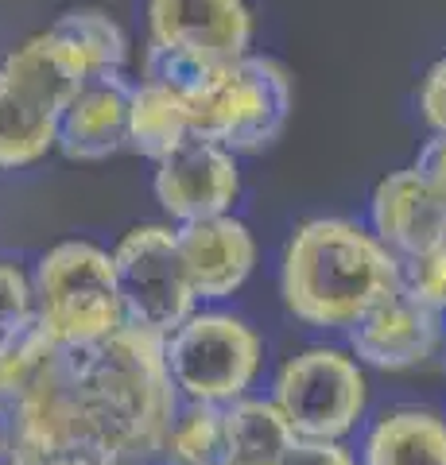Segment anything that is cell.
<instances>
[{
  "instance_id": "cell-18",
  "label": "cell",
  "mask_w": 446,
  "mask_h": 465,
  "mask_svg": "<svg viewBox=\"0 0 446 465\" xmlns=\"http://www.w3.org/2000/svg\"><path fill=\"white\" fill-rule=\"evenodd\" d=\"M186 136H191L186 94L160 78H136L133 101H128V152H136L148 163H160Z\"/></svg>"
},
{
  "instance_id": "cell-1",
  "label": "cell",
  "mask_w": 446,
  "mask_h": 465,
  "mask_svg": "<svg viewBox=\"0 0 446 465\" xmlns=\"http://www.w3.org/2000/svg\"><path fill=\"white\" fill-rule=\"evenodd\" d=\"M400 287V260L350 217H311L280 260V299L311 330H350Z\"/></svg>"
},
{
  "instance_id": "cell-5",
  "label": "cell",
  "mask_w": 446,
  "mask_h": 465,
  "mask_svg": "<svg viewBox=\"0 0 446 465\" xmlns=\"http://www.w3.org/2000/svg\"><path fill=\"white\" fill-rule=\"evenodd\" d=\"M186 94L191 136L210 140L233 155L272 148L295 109V78L280 58L249 51L229 66L210 70Z\"/></svg>"
},
{
  "instance_id": "cell-4",
  "label": "cell",
  "mask_w": 446,
  "mask_h": 465,
  "mask_svg": "<svg viewBox=\"0 0 446 465\" xmlns=\"http://www.w3.org/2000/svg\"><path fill=\"white\" fill-rule=\"evenodd\" d=\"M85 70L47 27L0 58V174L43 163L59 143V121Z\"/></svg>"
},
{
  "instance_id": "cell-9",
  "label": "cell",
  "mask_w": 446,
  "mask_h": 465,
  "mask_svg": "<svg viewBox=\"0 0 446 465\" xmlns=\"http://www.w3.org/2000/svg\"><path fill=\"white\" fill-rule=\"evenodd\" d=\"M268 400L295 439L345 442L369 411V376L350 349L311 345L280 365Z\"/></svg>"
},
{
  "instance_id": "cell-7",
  "label": "cell",
  "mask_w": 446,
  "mask_h": 465,
  "mask_svg": "<svg viewBox=\"0 0 446 465\" xmlns=\"http://www.w3.org/2000/svg\"><path fill=\"white\" fill-rule=\"evenodd\" d=\"M249 0H148V51L144 74L191 90L210 70L253 51Z\"/></svg>"
},
{
  "instance_id": "cell-25",
  "label": "cell",
  "mask_w": 446,
  "mask_h": 465,
  "mask_svg": "<svg viewBox=\"0 0 446 465\" xmlns=\"http://www.w3.org/2000/svg\"><path fill=\"white\" fill-rule=\"evenodd\" d=\"M411 171L446 202V136H427V143L415 155Z\"/></svg>"
},
{
  "instance_id": "cell-23",
  "label": "cell",
  "mask_w": 446,
  "mask_h": 465,
  "mask_svg": "<svg viewBox=\"0 0 446 465\" xmlns=\"http://www.w3.org/2000/svg\"><path fill=\"white\" fill-rule=\"evenodd\" d=\"M420 116L431 128V136H446V54L427 70L420 85Z\"/></svg>"
},
{
  "instance_id": "cell-10",
  "label": "cell",
  "mask_w": 446,
  "mask_h": 465,
  "mask_svg": "<svg viewBox=\"0 0 446 465\" xmlns=\"http://www.w3.org/2000/svg\"><path fill=\"white\" fill-rule=\"evenodd\" d=\"M109 256L128 326L167 338L198 311V299L175 249V225L148 222L128 229Z\"/></svg>"
},
{
  "instance_id": "cell-6",
  "label": "cell",
  "mask_w": 446,
  "mask_h": 465,
  "mask_svg": "<svg viewBox=\"0 0 446 465\" xmlns=\"http://www.w3.org/2000/svg\"><path fill=\"white\" fill-rule=\"evenodd\" d=\"M35 326L63 349H90L124 330L113 256L94 241H63L32 268Z\"/></svg>"
},
{
  "instance_id": "cell-21",
  "label": "cell",
  "mask_w": 446,
  "mask_h": 465,
  "mask_svg": "<svg viewBox=\"0 0 446 465\" xmlns=\"http://www.w3.org/2000/svg\"><path fill=\"white\" fill-rule=\"evenodd\" d=\"M400 268H404V291L408 295H415L435 314L446 318V232L423 256H415Z\"/></svg>"
},
{
  "instance_id": "cell-26",
  "label": "cell",
  "mask_w": 446,
  "mask_h": 465,
  "mask_svg": "<svg viewBox=\"0 0 446 465\" xmlns=\"http://www.w3.org/2000/svg\"><path fill=\"white\" fill-rule=\"evenodd\" d=\"M20 465H117L102 454H70V458H51V461H20Z\"/></svg>"
},
{
  "instance_id": "cell-15",
  "label": "cell",
  "mask_w": 446,
  "mask_h": 465,
  "mask_svg": "<svg viewBox=\"0 0 446 465\" xmlns=\"http://www.w3.org/2000/svg\"><path fill=\"white\" fill-rule=\"evenodd\" d=\"M133 82L128 74H102L82 82V90L70 97L59 121V143L74 163H102L128 148V101H133Z\"/></svg>"
},
{
  "instance_id": "cell-19",
  "label": "cell",
  "mask_w": 446,
  "mask_h": 465,
  "mask_svg": "<svg viewBox=\"0 0 446 465\" xmlns=\"http://www.w3.org/2000/svg\"><path fill=\"white\" fill-rule=\"evenodd\" d=\"M47 32L78 58L85 78L128 74L133 43H128V32L105 8H66L63 16H55Z\"/></svg>"
},
{
  "instance_id": "cell-2",
  "label": "cell",
  "mask_w": 446,
  "mask_h": 465,
  "mask_svg": "<svg viewBox=\"0 0 446 465\" xmlns=\"http://www.w3.org/2000/svg\"><path fill=\"white\" fill-rule=\"evenodd\" d=\"M0 446L20 461L102 454L82 391L78 349L55 345L35 322L0 341Z\"/></svg>"
},
{
  "instance_id": "cell-3",
  "label": "cell",
  "mask_w": 446,
  "mask_h": 465,
  "mask_svg": "<svg viewBox=\"0 0 446 465\" xmlns=\"http://www.w3.org/2000/svg\"><path fill=\"white\" fill-rule=\"evenodd\" d=\"M78 365L97 450L117 465H152L183 403L167 376L164 338L124 326L78 349Z\"/></svg>"
},
{
  "instance_id": "cell-16",
  "label": "cell",
  "mask_w": 446,
  "mask_h": 465,
  "mask_svg": "<svg viewBox=\"0 0 446 465\" xmlns=\"http://www.w3.org/2000/svg\"><path fill=\"white\" fill-rule=\"evenodd\" d=\"M357 465H446V419L427 407H396L369 427Z\"/></svg>"
},
{
  "instance_id": "cell-20",
  "label": "cell",
  "mask_w": 446,
  "mask_h": 465,
  "mask_svg": "<svg viewBox=\"0 0 446 465\" xmlns=\"http://www.w3.org/2000/svg\"><path fill=\"white\" fill-rule=\"evenodd\" d=\"M152 465H222V407L179 403Z\"/></svg>"
},
{
  "instance_id": "cell-8",
  "label": "cell",
  "mask_w": 446,
  "mask_h": 465,
  "mask_svg": "<svg viewBox=\"0 0 446 465\" xmlns=\"http://www.w3.org/2000/svg\"><path fill=\"white\" fill-rule=\"evenodd\" d=\"M164 361L183 403L225 407L253 396L264 365V338L233 311L198 307L164 338Z\"/></svg>"
},
{
  "instance_id": "cell-14",
  "label": "cell",
  "mask_w": 446,
  "mask_h": 465,
  "mask_svg": "<svg viewBox=\"0 0 446 465\" xmlns=\"http://www.w3.org/2000/svg\"><path fill=\"white\" fill-rule=\"evenodd\" d=\"M369 232L400 264H408L446 232V202L411 167L392 171L372 186Z\"/></svg>"
},
{
  "instance_id": "cell-13",
  "label": "cell",
  "mask_w": 446,
  "mask_h": 465,
  "mask_svg": "<svg viewBox=\"0 0 446 465\" xmlns=\"http://www.w3.org/2000/svg\"><path fill=\"white\" fill-rule=\"evenodd\" d=\"M175 249L198 307L233 299L256 268V237L233 213L175 225Z\"/></svg>"
},
{
  "instance_id": "cell-12",
  "label": "cell",
  "mask_w": 446,
  "mask_h": 465,
  "mask_svg": "<svg viewBox=\"0 0 446 465\" xmlns=\"http://www.w3.org/2000/svg\"><path fill=\"white\" fill-rule=\"evenodd\" d=\"M442 322H446L442 314H435L427 302H420L400 287L396 295L377 302L357 326L345 330V338H350L345 349L362 369L408 372L427 365L442 349V333H446Z\"/></svg>"
},
{
  "instance_id": "cell-24",
  "label": "cell",
  "mask_w": 446,
  "mask_h": 465,
  "mask_svg": "<svg viewBox=\"0 0 446 465\" xmlns=\"http://www.w3.org/2000/svg\"><path fill=\"white\" fill-rule=\"evenodd\" d=\"M283 465H357V454L345 442H314V439H295L287 450Z\"/></svg>"
},
{
  "instance_id": "cell-17",
  "label": "cell",
  "mask_w": 446,
  "mask_h": 465,
  "mask_svg": "<svg viewBox=\"0 0 446 465\" xmlns=\"http://www.w3.org/2000/svg\"><path fill=\"white\" fill-rule=\"evenodd\" d=\"M295 434L268 396H241L222 407V465H283Z\"/></svg>"
},
{
  "instance_id": "cell-11",
  "label": "cell",
  "mask_w": 446,
  "mask_h": 465,
  "mask_svg": "<svg viewBox=\"0 0 446 465\" xmlns=\"http://www.w3.org/2000/svg\"><path fill=\"white\" fill-rule=\"evenodd\" d=\"M152 191L171 225L222 217L233 213L241 198V163L233 152L218 148V143L186 136L179 148H171L155 163Z\"/></svg>"
},
{
  "instance_id": "cell-27",
  "label": "cell",
  "mask_w": 446,
  "mask_h": 465,
  "mask_svg": "<svg viewBox=\"0 0 446 465\" xmlns=\"http://www.w3.org/2000/svg\"><path fill=\"white\" fill-rule=\"evenodd\" d=\"M0 465H20V458L12 454V450H5V446H0Z\"/></svg>"
},
{
  "instance_id": "cell-22",
  "label": "cell",
  "mask_w": 446,
  "mask_h": 465,
  "mask_svg": "<svg viewBox=\"0 0 446 465\" xmlns=\"http://www.w3.org/2000/svg\"><path fill=\"white\" fill-rule=\"evenodd\" d=\"M27 322H35L32 272H24L12 260H0V341L24 330Z\"/></svg>"
}]
</instances>
